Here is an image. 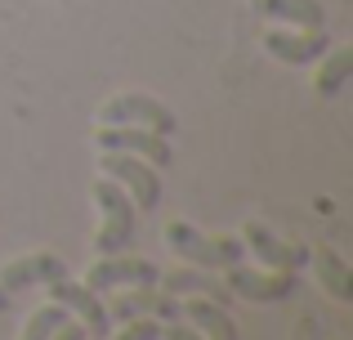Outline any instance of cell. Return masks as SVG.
<instances>
[{
	"mask_svg": "<svg viewBox=\"0 0 353 340\" xmlns=\"http://www.w3.org/2000/svg\"><path fill=\"white\" fill-rule=\"evenodd\" d=\"M94 206H99V233H94V251L99 255H117V251H125L130 242H134V233H139V210H134V201H130V192L121 188L117 179H99L94 188Z\"/></svg>",
	"mask_w": 353,
	"mask_h": 340,
	"instance_id": "cell-1",
	"label": "cell"
},
{
	"mask_svg": "<svg viewBox=\"0 0 353 340\" xmlns=\"http://www.w3.org/2000/svg\"><path fill=\"white\" fill-rule=\"evenodd\" d=\"M161 242L179 255L183 264H197V269H228L246 255L241 237H206L201 228H192L188 219H170L161 233Z\"/></svg>",
	"mask_w": 353,
	"mask_h": 340,
	"instance_id": "cell-2",
	"label": "cell"
},
{
	"mask_svg": "<svg viewBox=\"0 0 353 340\" xmlns=\"http://www.w3.org/2000/svg\"><path fill=\"white\" fill-rule=\"evenodd\" d=\"M99 170L130 192V201H134L139 215H148V210L161 206V170H157L152 161L130 157V152H99Z\"/></svg>",
	"mask_w": 353,
	"mask_h": 340,
	"instance_id": "cell-3",
	"label": "cell"
},
{
	"mask_svg": "<svg viewBox=\"0 0 353 340\" xmlns=\"http://www.w3.org/2000/svg\"><path fill=\"white\" fill-rule=\"evenodd\" d=\"M224 287L233 291V300H250V305H277V300L295 296V273L286 269H246V264H228L224 269Z\"/></svg>",
	"mask_w": 353,
	"mask_h": 340,
	"instance_id": "cell-4",
	"label": "cell"
},
{
	"mask_svg": "<svg viewBox=\"0 0 353 340\" xmlns=\"http://www.w3.org/2000/svg\"><path fill=\"white\" fill-rule=\"evenodd\" d=\"M94 148L99 152H130V157H143V161H152L157 170H165L174 161L170 139L157 134V130H143V126H99Z\"/></svg>",
	"mask_w": 353,
	"mask_h": 340,
	"instance_id": "cell-5",
	"label": "cell"
},
{
	"mask_svg": "<svg viewBox=\"0 0 353 340\" xmlns=\"http://www.w3.org/2000/svg\"><path fill=\"white\" fill-rule=\"evenodd\" d=\"M99 126H143V130H157L170 139L174 134V112L152 94H117L99 108Z\"/></svg>",
	"mask_w": 353,
	"mask_h": 340,
	"instance_id": "cell-6",
	"label": "cell"
},
{
	"mask_svg": "<svg viewBox=\"0 0 353 340\" xmlns=\"http://www.w3.org/2000/svg\"><path fill=\"white\" fill-rule=\"evenodd\" d=\"M45 287H50V300H54V305H63L81 327H85V336L103 340L108 332H112V318H108V309H103V300H99V291H90L85 282H72L68 273H63V278L45 282Z\"/></svg>",
	"mask_w": 353,
	"mask_h": 340,
	"instance_id": "cell-7",
	"label": "cell"
},
{
	"mask_svg": "<svg viewBox=\"0 0 353 340\" xmlns=\"http://www.w3.org/2000/svg\"><path fill=\"white\" fill-rule=\"evenodd\" d=\"M157 264L152 260H130V255H99V264L85 273V287L90 291H117V287H157Z\"/></svg>",
	"mask_w": 353,
	"mask_h": 340,
	"instance_id": "cell-8",
	"label": "cell"
},
{
	"mask_svg": "<svg viewBox=\"0 0 353 340\" xmlns=\"http://www.w3.org/2000/svg\"><path fill=\"white\" fill-rule=\"evenodd\" d=\"M241 242H246L250 251H255V260H259V264H268V269L300 273L304 264H309V251H304L300 242H282V237H277L268 224H255V219L241 228Z\"/></svg>",
	"mask_w": 353,
	"mask_h": 340,
	"instance_id": "cell-9",
	"label": "cell"
},
{
	"mask_svg": "<svg viewBox=\"0 0 353 340\" xmlns=\"http://www.w3.org/2000/svg\"><path fill=\"white\" fill-rule=\"evenodd\" d=\"M157 282H161L165 296L183 300V296H206L215 300V305H233V291L224 287V278H215V269H197V264H179V269L170 273H157Z\"/></svg>",
	"mask_w": 353,
	"mask_h": 340,
	"instance_id": "cell-10",
	"label": "cell"
},
{
	"mask_svg": "<svg viewBox=\"0 0 353 340\" xmlns=\"http://www.w3.org/2000/svg\"><path fill=\"white\" fill-rule=\"evenodd\" d=\"M63 273H68V264L54 251H32V255H18V260H9L5 269H0V287H5L9 296H18L23 287L54 282V278H63Z\"/></svg>",
	"mask_w": 353,
	"mask_h": 340,
	"instance_id": "cell-11",
	"label": "cell"
},
{
	"mask_svg": "<svg viewBox=\"0 0 353 340\" xmlns=\"http://www.w3.org/2000/svg\"><path fill=\"white\" fill-rule=\"evenodd\" d=\"M108 318H121V323H130V318H165L170 323V318H179V300L152 287H125L121 296H112Z\"/></svg>",
	"mask_w": 353,
	"mask_h": 340,
	"instance_id": "cell-12",
	"label": "cell"
},
{
	"mask_svg": "<svg viewBox=\"0 0 353 340\" xmlns=\"http://www.w3.org/2000/svg\"><path fill=\"white\" fill-rule=\"evenodd\" d=\"M264 50L273 54V59L291 63V68H304V63H318L331 45H327V36H322V32H268L264 36Z\"/></svg>",
	"mask_w": 353,
	"mask_h": 340,
	"instance_id": "cell-13",
	"label": "cell"
},
{
	"mask_svg": "<svg viewBox=\"0 0 353 340\" xmlns=\"http://www.w3.org/2000/svg\"><path fill=\"white\" fill-rule=\"evenodd\" d=\"M250 14L300 27V32H322L327 27V14H322L318 0H250Z\"/></svg>",
	"mask_w": 353,
	"mask_h": 340,
	"instance_id": "cell-14",
	"label": "cell"
},
{
	"mask_svg": "<svg viewBox=\"0 0 353 340\" xmlns=\"http://www.w3.org/2000/svg\"><path fill=\"white\" fill-rule=\"evenodd\" d=\"M179 314L188 318V327H197V336H201V340H241V336H237V323L228 318V309H224V305H215V300H206V296L183 300Z\"/></svg>",
	"mask_w": 353,
	"mask_h": 340,
	"instance_id": "cell-15",
	"label": "cell"
},
{
	"mask_svg": "<svg viewBox=\"0 0 353 340\" xmlns=\"http://www.w3.org/2000/svg\"><path fill=\"white\" fill-rule=\"evenodd\" d=\"M309 264L318 269L322 291H327L331 300H340V305H349V300H353V269L345 264V255L331 251V246H318V251L309 255Z\"/></svg>",
	"mask_w": 353,
	"mask_h": 340,
	"instance_id": "cell-16",
	"label": "cell"
},
{
	"mask_svg": "<svg viewBox=\"0 0 353 340\" xmlns=\"http://www.w3.org/2000/svg\"><path fill=\"white\" fill-rule=\"evenodd\" d=\"M349 72H353V50H349V45L322 54V59H318V81H313V86H318V94L322 99H336L340 90H345Z\"/></svg>",
	"mask_w": 353,
	"mask_h": 340,
	"instance_id": "cell-17",
	"label": "cell"
},
{
	"mask_svg": "<svg viewBox=\"0 0 353 340\" xmlns=\"http://www.w3.org/2000/svg\"><path fill=\"white\" fill-rule=\"evenodd\" d=\"M68 318H72L68 309H63V305H54V300H50V305L32 309V318L23 323V336H18V340H50V336L59 332L63 323H68Z\"/></svg>",
	"mask_w": 353,
	"mask_h": 340,
	"instance_id": "cell-18",
	"label": "cell"
},
{
	"mask_svg": "<svg viewBox=\"0 0 353 340\" xmlns=\"http://www.w3.org/2000/svg\"><path fill=\"white\" fill-rule=\"evenodd\" d=\"M161 336V327H157V318H130L125 327H121L117 340H157Z\"/></svg>",
	"mask_w": 353,
	"mask_h": 340,
	"instance_id": "cell-19",
	"label": "cell"
},
{
	"mask_svg": "<svg viewBox=\"0 0 353 340\" xmlns=\"http://www.w3.org/2000/svg\"><path fill=\"white\" fill-rule=\"evenodd\" d=\"M161 340H201V336H197V327H188V323H179V318H170V327H161Z\"/></svg>",
	"mask_w": 353,
	"mask_h": 340,
	"instance_id": "cell-20",
	"label": "cell"
},
{
	"mask_svg": "<svg viewBox=\"0 0 353 340\" xmlns=\"http://www.w3.org/2000/svg\"><path fill=\"white\" fill-rule=\"evenodd\" d=\"M50 340H90V336H85V327H81L77 318H68V323H63V327H59V332H54Z\"/></svg>",
	"mask_w": 353,
	"mask_h": 340,
	"instance_id": "cell-21",
	"label": "cell"
},
{
	"mask_svg": "<svg viewBox=\"0 0 353 340\" xmlns=\"http://www.w3.org/2000/svg\"><path fill=\"white\" fill-rule=\"evenodd\" d=\"M9 309H14V296H9V291L0 287V314H9Z\"/></svg>",
	"mask_w": 353,
	"mask_h": 340,
	"instance_id": "cell-22",
	"label": "cell"
}]
</instances>
